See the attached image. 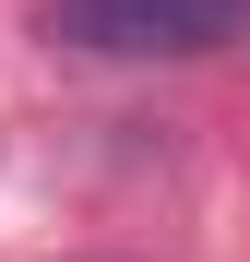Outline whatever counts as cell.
I'll return each instance as SVG.
<instances>
[{"instance_id": "1", "label": "cell", "mask_w": 250, "mask_h": 262, "mask_svg": "<svg viewBox=\"0 0 250 262\" xmlns=\"http://www.w3.org/2000/svg\"><path fill=\"white\" fill-rule=\"evenodd\" d=\"M36 36L72 60H202L250 36V0H48Z\"/></svg>"}]
</instances>
